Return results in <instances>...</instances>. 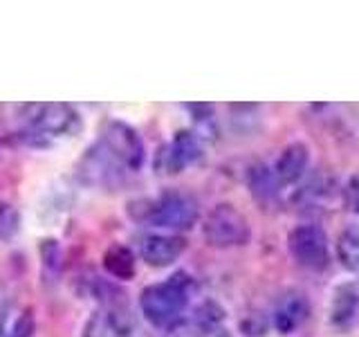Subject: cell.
<instances>
[{"label": "cell", "instance_id": "obj_21", "mask_svg": "<svg viewBox=\"0 0 359 337\" xmlns=\"http://www.w3.org/2000/svg\"><path fill=\"white\" fill-rule=\"evenodd\" d=\"M194 317L198 319V322H202L209 329V333L216 329V326L224 319V310L218 306L216 301H211V299H207V301H202L200 306L196 308V315Z\"/></svg>", "mask_w": 359, "mask_h": 337}, {"label": "cell", "instance_id": "obj_18", "mask_svg": "<svg viewBox=\"0 0 359 337\" xmlns=\"http://www.w3.org/2000/svg\"><path fill=\"white\" fill-rule=\"evenodd\" d=\"M41 261H43V270L48 272V277H59V272L63 270V250L56 239H43L41 241Z\"/></svg>", "mask_w": 359, "mask_h": 337}, {"label": "cell", "instance_id": "obj_11", "mask_svg": "<svg viewBox=\"0 0 359 337\" xmlns=\"http://www.w3.org/2000/svg\"><path fill=\"white\" fill-rule=\"evenodd\" d=\"M310 166V149L303 142H292L278 153L276 162L272 166L278 187H292L306 178Z\"/></svg>", "mask_w": 359, "mask_h": 337}, {"label": "cell", "instance_id": "obj_4", "mask_svg": "<svg viewBox=\"0 0 359 337\" xmlns=\"http://www.w3.org/2000/svg\"><path fill=\"white\" fill-rule=\"evenodd\" d=\"M198 218H200V207L196 198L182 194V191H166L157 200H149L144 220L160 230L184 232L194 227Z\"/></svg>", "mask_w": 359, "mask_h": 337}, {"label": "cell", "instance_id": "obj_15", "mask_svg": "<svg viewBox=\"0 0 359 337\" xmlns=\"http://www.w3.org/2000/svg\"><path fill=\"white\" fill-rule=\"evenodd\" d=\"M247 187H250V194L258 202H272L280 191L276 178H274V171L261 162L247 168Z\"/></svg>", "mask_w": 359, "mask_h": 337}, {"label": "cell", "instance_id": "obj_9", "mask_svg": "<svg viewBox=\"0 0 359 337\" xmlns=\"http://www.w3.org/2000/svg\"><path fill=\"white\" fill-rule=\"evenodd\" d=\"M310 317V301L299 290L283 292L272 310V324L280 335H292Z\"/></svg>", "mask_w": 359, "mask_h": 337}, {"label": "cell", "instance_id": "obj_23", "mask_svg": "<svg viewBox=\"0 0 359 337\" xmlns=\"http://www.w3.org/2000/svg\"><path fill=\"white\" fill-rule=\"evenodd\" d=\"M346 202L355 216H359V180L353 178L346 187Z\"/></svg>", "mask_w": 359, "mask_h": 337}, {"label": "cell", "instance_id": "obj_13", "mask_svg": "<svg viewBox=\"0 0 359 337\" xmlns=\"http://www.w3.org/2000/svg\"><path fill=\"white\" fill-rule=\"evenodd\" d=\"M126 173L123 168L112 160V157L101 149V144L97 142L93 149L86 153L81 160V176L86 183L95 187H110L115 183H121V176Z\"/></svg>", "mask_w": 359, "mask_h": 337}, {"label": "cell", "instance_id": "obj_16", "mask_svg": "<svg viewBox=\"0 0 359 337\" xmlns=\"http://www.w3.org/2000/svg\"><path fill=\"white\" fill-rule=\"evenodd\" d=\"M334 194H337V189L332 185V180L328 176H319V178H312L303 189H299L294 202L301 207H321L332 202Z\"/></svg>", "mask_w": 359, "mask_h": 337}, {"label": "cell", "instance_id": "obj_6", "mask_svg": "<svg viewBox=\"0 0 359 337\" xmlns=\"http://www.w3.org/2000/svg\"><path fill=\"white\" fill-rule=\"evenodd\" d=\"M287 247L290 254L294 256V261L301 267L312 270V272H323L330 265L328 236L314 223L297 225L287 236Z\"/></svg>", "mask_w": 359, "mask_h": 337}, {"label": "cell", "instance_id": "obj_22", "mask_svg": "<svg viewBox=\"0 0 359 337\" xmlns=\"http://www.w3.org/2000/svg\"><path fill=\"white\" fill-rule=\"evenodd\" d=\"M32 331H34V315L27 308L18 315V319L14 322V329H11L9 337H32Z\"/></svg>", "mask_w": 359, "mask_h": 337}, {"label": "cell", "instance_id": "obj_3", "mask_svg": "<svg viewBox=\"0 0 359 337\" xmlns=\"http://www.w3.org/2000/svg\"><path fill=\"white\" fill-rule=\"evenodd\" d=\"M202 236H205L209 247L231 250V247H241L250 243L252 227L250 220L245 218V213L238 207H233L231 202H218L205 216Z\"/></svg>", "mask_w": 359, "mask_h": 337}, {"label": "cell", "instance_id": "obj_1", "mask_svg": "<svg viewBox=\"0 0 359 337\" xmlns=\"http://www.w3.org/2000/svg\"><path fill=\"white\" fill-rule=\"evenodd\" d=\"M194 290H196L194 277H189L187 272H175L166 281L151 284L142 290L140 310L149 324L164 326L166 329L168 324L182 317Z\"/></svg>", "mask_w": 359, "mask_h": 337}, {"label": "cell", "instance_id": "obj_5", "mask_svg": "<svg viewBox=\"0 0 359 337\" xmlns=\"http://www.w3.org/2000/svg\"><path fill=\"white\" fill-rule=\"evenodd\" d=\"M99 144L123 171H140L144 166L146 146H144L142 135L135 131L130 124L119 121V119L108 121L99 138Z\"/></svg>", "mask_w": 359, "mask_h": 337}, {"label": "cell", "instance_id": "obj_2", "mask_svg": "<svg viewBox=\"0 0 359 337\" xmlns=\"http://www.w3.org/2000/svg\"><path fill=\"white\" fill-rule=\"evenodd\" d=\"M25 110L22 135L29 144H50L54 140L74 138L81 131V115L70 104H32Z\"/></svg>", "mask_w": 359, "mask_h": 337}, {"label": "cell", "instance_id": "obj_8", "mask_svg": "<svg viewBox=\"0 0 359 337\" xmlns=\"http://www.w3.org/2000/svg\"><path fill=\"white\" fill-rule=\"evenodd\" d=\"M202 153H205V146H202V140L194 131H189V128L177 131L171 144L162 151L164 171L166 173H182L184 168L194 166L200 160Z\"/></svg>", "mask_w": 359, "mask_h": 337}, {"label": "cell", "instance_id": "obj_19", "mask_svg": "<svg viewBox=\"0 0 359 337\" xmlns=\"http://www.w3.org/2000/svg\"><path fill=\"white\" fill-rule=\"evenodd\" d=\"M209 329L196 317H180L166 326L162 337H207Z\"/></svg>", "mask_w": 359, "mask_h": 337}, {"label": "cell", "instance_id": "obj_20", "mask_svg": "<svg viewBox=\"0 0 359 337\" xmlns=\"http://www.w3.org/2000/svg\"><path fill=\"white\" fill-rule=\"evenodd\" d=\"M20 232V213L9 202H0V241H14Z\"/></svg>", "mask_w": 359, "mask_h": 337}, {"label": "cell", "instance_id": "obj_24", "mask_svg": "<svg viewBox=\"0 0 359 337\" xmlns=\"http://www.w3.org/2000/svg\"><path fill=\"white\" fill-rule=\"evenodd\" d=\"M0 337H5V335H3V324H0Z\"/></svg>", "mask_w": 359, "mask_h": 337}, {"label": "cell", "instance_id": "obj_14", "mask_svg": "<svg viewBox=\"0 0 359 337\" xmlns=\"http://www.w3.org/2000/svg\"><path fill=\"white\" fill-rule=\"evenodd\" d=\"M104 270L117 281H128L137 272V258H135L133 250L121 243H112L104 252Z\"/></svg>", "mask_w": 359, "mask_h": 337}, {"label": "cell", "instance_id": "obj_7", "mask_svg": "<svg viewBox=\"0 0 359 337\" xmlns=\"http://www.w3.org/2000/svg\"><path fill=\"white\" fill-rule=\"evenodd\" d=\"M137 324L126 303L97 308L83 324L81 337H135Z\"/></svg>", "mask_w": 359, "mask_h": 337}, {"label": "cell", "instance_id": "obj_10", "mask_svg": "<svg viewBox=\"0 0 359 337\" xmlns=\"http://www.w3.org/2000/svg\"><path fill=\"white\" fill-rule=\"evenodd\" d=\"M187 250V241L177 234H149L140 243V256L151 267L173 265Z\"/></svg>", "mask_w": 359, "mask_h": 337}, {"label": "cell", "instance_id": "obj_17", "mask_svg": "<svg viewBox=\"0 0 359 337\" xmlns=\"http://www.w3.org/2000/svg\"><path fill=\"white\" fill-rule=\"evenodd\" d=\"M337 258L348 272L359 275V227L351 225L337 239Z\"/></svg>", "mask_w": 359, "mask_h": 337}, {"label": "cell", "instance_id": "obj_12", "mask_svg": "<svg viewBox=\"0 0 359 337\" xmlns=\"http://www.w3.org/2000/svg\"><path fill=\"white\" fill-rule=\"evenodd\" d=\"M330 324L339 331H351L359 324V281L337 286L330 301Z\"/></svg>", "mask_w": 359, "mask_h": 337}]
</instances>
